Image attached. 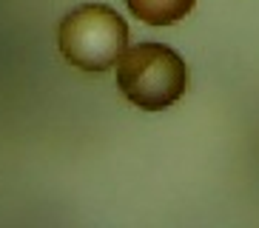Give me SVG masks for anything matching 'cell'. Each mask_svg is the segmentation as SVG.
Listing matches in <instances>:
<instances>
[{
	"mask_svg": "<svg viewBox=\"0 0 259 228\" xmlns=\"http://www.w3.org/2000/svg\"><path fill=\"white\" fill-rule=\"evenodd\" d=\"M131 15L148 26H171L188 15L197 0H125Z\"/></svg>",
	"mask_w": 259,
	"mask_h": 228,
	"instance_id": "cell-3",
	"label": "cell"
},
{
	"mask_svg": "<svg viewBox=\"0 0 259 228\" xmlns=\"http://www.w3.org/2000/svg\"><path fill=\"white\" fill-rule=\"evenodd\" d=\"M183 57L162 43H137L117 60V86L122 97L143 111H162L185 94Z\"/></svg>",
	"mask_w": 259,
	"mask_h": 228,
	"instance_id": "cell-1",
	"label": "cell"
},
{
	"mask_svg": "<svg viewBox=\"0 0 259 228\" xmlns=\"http://www.w3.org/2000/svg\"><path fill=\"white\" fill-rule=\"evenodd\" d=\"M63 57L83 71H106L117 66L128 46V26L111 6L83 3L60 20L57 31Z\"/></svg>",
	"mask_w": 259,
	"mask_h": 228,
	"instance_id": "cell-2",
	"label": "cell"
}]
</instances>
